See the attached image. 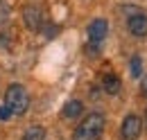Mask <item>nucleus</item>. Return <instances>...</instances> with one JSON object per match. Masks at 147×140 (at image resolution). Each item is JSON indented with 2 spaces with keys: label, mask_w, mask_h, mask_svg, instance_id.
Instances as JSON below:
<instances>
[{
  "label": "nucleus",
  "mask_w": 147,
  "mask_h": 140,
  "mask_svg": "<svg viewBox=\"0 0 147 140\" xmlns=\"http://www.w3.org/2000/svg\"><path fill=\"white\" fill-rule=\"evenodd\" d=\"M102 131H104V115L102 113H91L75 129L73 140H100Z\"/></svg>",
  "instance_id": "nucleus-1"
},
{
  "label": "nucleus",
  "mask_w": 147,
  "mask_h": 140,
  "mask_svg": "<svg viewBox=\"0 0 147 140\" xmlns=\"http://www.w3.org/2000/svg\"><path fill=\"white\" fill-rule=\"evenodd\" d=\"M5 104L9 106L11 115H23L27 111V106H30V95H27L25 86L11 84L7 88V93H5Z\"/></svg>",
  "instance_id": "nucleus-2"
},
{
  "label": "nucleus",
  "mask_w": 147,
  "mask_h": 140,
  "mask_svg": "<svg viewBox=\"0 0 147 140\" xmlns=\"http://www.w3.org/2000/svg\"><path fill=\"white\" fill-rule=\"evenodd\" d=\"M143 131V120L136 115V113H129L127 118L122 120V127H120V133H122V140H136Z\"/></svg>",
  "instance_id": "nucleus-3"
},
{
  "label": "nucleus",
  "mask_w": 147,
  "mask_h": 140,
  "mask_svg": "<svg viewBox=\"0 0 147 140\" xmlns=\"http://www.w3.org/2000/svg\"><path fill=\"white\" fill-rule=\"evenodd\" d=\"M23 23H25V27H27L30 32H38L41 25H43V11H41V7L27 5V7L23 9Z\"/></svg>",
  "instance_id": "nucleus-4"
},
{
  "label": "nucleus",
  "mask_w": 147,
  "mask_h": 140,
  "mask_svg": "<svg viewBox=\"0 0 147 140\" xmlns=\"http://www.w3.org/2000/svg\"><path fill=\"white\" fill-rule=\"evenodd\" d=\"M107 32H109L107 18H95V20H91V25H88V43H100L102 45V41L107 38Z\"/></svg>",
  "instance_id": "nucleus-5"
},
{
  "label": "nucleus",
  "mask_w": 147,
  "mask_h": 140,
  "mask_svg": "<svg viewBox=\"0 0 147 140\" xmlns=\"http://www.w3.org/2000/svg\"><path fill=\"white\" fill-rule=\"evenodd\" d=\"M127 30L134 36H138V38L147 36V14H140V11L131 14L129 20H127Z\"/></svg>",
  "instance_id": "nucleus-6"
},
{
  "label": "nucleus",
  "mask_w": 147,
  "mask_h": 140,
  "mask_svg": "<svg viewBox=\"0 0 147 140\" xmlns=\"http://www.w3.org/2000/svg\"><path fill=\"white\" fill-rule=\"evenodd\" d=\"M84 113V104L79 102V100H68L63 108H61V118H66V120H75V118H79Z\"/></svg>",
  "instance_id": "nucleus-7"
},
{
  "label": "nucleus",
  "mask_w": 147,
  "mask_h": 140,
  "mask_svg": "<svg viewBox=\"0 0 147 140\" xmlns=\"http://www.w3.org/2000/svg\"><path fill=\"white\" fill-rule=\"evenodd\" d=\"M102 86H104V90H107L109 95H115V93L120 90V77L113 75V72L104 75V77H102Z\"/></svg>",
  "instance_id": "nucleus-8"
},
{
  "label": "nucleus",
  "mask_w": 147,
  "mask_h": 140,
  "mask_svg": "<svg viewBox=\"0 0 147 140\" xmlns=\"http://www.w3.org/2000/svg\"><path fill=\"white\" fill-rule=\"evenodd\" d=\"M23 140H45V129L38 127V124H34V127H30V129L25 131Z\"/></svg>",
  "instance_id": "nucleus-9"
},
{
  "label": "nucleus",
  "mask_w": 147,
  "mask_h": 140,
  "mask_svg": "<svg viewBox=\"0 0 147 140\" xmlns=\"http://www.w3.org/2000/svg\"><path fill=\"white\" fill-rule=\"evenodd\" d=\"M131 75L136 79L143 77V61H140V57H131Z\"/></svg>",
  "instance_id": "nucleus-10"
},
{
  "label": "nucleus",
  "mask_w": 147,
  "mask_h": 140,
  "mask_svg": "<svg viewBox=\"0 0 147 140\" xmlns=\"http://www.w3.org/2000/svg\"><path fill=\"white\" fill-rule=\"evenodd\" d=\"M9 118H11V111H9V106L2 104V106H0V120H9Z\"/></svg>",
  "instance_id": "nucleus-11"
},
{
  "label": "nucleus",
  "mask_w": 147,
  "mask_h": 140,
  "mask_svg": "<svg viewBox=\"0 0 147 140\" xmlns=\"http://www.w3.org/2000/svg\"><path fill=\"white\" fill-rule=\"evenodd\" d=\"M140 93H143V95L147 97V75L143 77V79H140Z\"/></svg>",
  "instance_id": "nucleus-12"
},
{
  "label": "nucleus",
  "mask_w": 147,
  "mask_h": 140,
  "mask_svg": "<svg viewBox=\"0 0 147 140\" xmlns=\"http://www.w3.org/2000/svg\"><path fill=\"white\" fill-rule=\"evenodd\" d=\"M145 120H147V108H145Z\"/></svg>",
  "instance_id": "nucleus-13"
}]
</instances>
